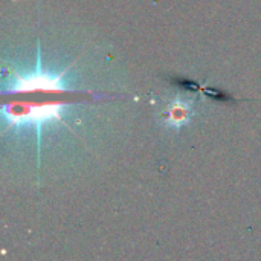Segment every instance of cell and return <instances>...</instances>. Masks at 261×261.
Returning a JSON list of instances; mask_svg holds the SVG:
<instances>
[{
    "mask_svg": "<svg viewBox=\"0 0 261 261\" xmlns=\"http://www.w3.org/2000/svg\"><path fill=\"white\" fill-rule=\"evenodd\" d=\"M193 116V101L177 96L170 101L168 107L165 109V122L170 127H182L185 125Z\"/></svg>",
    "mask_w": 261,
    "mask_h": 261,
    "instance_id": "cell-3",
    "label": "cell"
},
{
    "mask_svg": "<svg viewBox=\"0 0 261 261\" xmlns=\"http://www.w3.org/2000/svg\"><path fill=\"white\" fill-rule=\"evenodd\" d=\"M72 92V89L67 86L66 81V72L61 73H52L47 70H43L41 60H40V50L37 57V63L34 70L31 72H15L11 70V81L5 86V93H23V92Z\"/></svg>",
    "mask_w": 261,
    "mask_h": 261,
    "instance_id": "cell-2",
    "label": "cell"
},
{
    "mask_svg": "<svg viewBox=\"0 0 261 261\" xmlns=\"http://www.w3.org/2000/svg\"><path fill=\"white\" fill-rule=\"evenodd\" d=\"M66 110H67L66 102H46V104L14 102V104H5L2 109V115L5 124L11 127L31 125L37 130V136L40 138L43 125L61 121Z\"/></svg>",
    "mask_w": 261,
    "mask_h": 261,
    "instance_id": "cell-1",
    "label": "cell"
}]
</instances>
